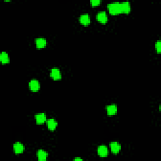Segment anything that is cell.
<instances>
[{"mask_svg": "<svg viewBox=\"0 0 161 161\" xmlns=\"http://www.w3.org/2000/svg\"><path fill=\"white\" fill-rule=\"evenodd\" d=\"M109 13L113 16L120 14H129L132 11L131 4L129 2H113L107 5Z\"/></svg>", "mask_w": 161, "mask_h": 161, "instance_id": "6da1fadb", "label": "cell"}, {"mask_svg": "<svg viewBox=\"0 0 161 161\" xmlns=\"http://www.w3.org/2000/svg\"><path fill=\"white\" fill-rule=\"evenodd\" d=\"M50 77L54 81H59L62 79L63 75L60 69L53 68L50 71Z\"/></svg>", "mask_w": 161, "mask_h": 161, "instance_id": "7a4b0ae2", "label": "cell"}, {"mask_svg": "<svg viewBox=\"0 0 161 161\" xmlns=\"http://www.w3.org/2000/svg\"><path fill=\"white\" fill-rule=\"evenodd\" d=\"M106 112L108 116H115L118 112V106L116 104H110L107 105L106 107Z\"/></svg>", "mask_w": 161, "mask_h": 161, "instance_id": "3957f363", "label": "cell"}, {"mask_svg": "<svg viewBox=\"0 0 161 161\" xmlns=\"http://www.w3.org/2000/svg\"><path fill=\"white\" fill-rule=\"evenodd\" d=\"M97 21L101 24H106L108 21V16L105 11H100L96 15Z\"/></svg>", "mask_w": 161, "mask_h": 161, "instance_id": "277c9868", "label": "cell"}, {"mask_svg": "<svg viewBox=\"0 0 161 161\" xmlns=\"http://www.w3.org/2000/svg\"><path fill=\"white\" fill-rule=\"evenodd\" d=\"M28 88L32 92H38L40 89V84L36 79H32L28 83Z\"/></svg>", "mask_w": 161, "mask_h": 161, "instance_id": "5b68a950", "label": "cell"}, {"mask_svg": "<svg viewBox=\"0 0 161 161\" xmlns=\"http://www.w3.org/2000/svg\"><path fill=\"white\" fill-rule=\"evenodd\" d=\"M78 21L80 24L84 27H87L91 23V18L88 13H83L79 16L78 18Z\"/></svg>", "mask_w": 161, "mask_h": 161, "instance_id": "8992f818", "label": "cell"}, {"mask_svg": "<svg viewBox=\"0 0 161 161\" xmlns=\"http://www.w3.org/2000/svg\"><path fill=\"white\" fill-rule=\"evenodd\" d=\"M47 127L49 131L53 132L56 130L58 126V121L54 118H49L47 119L46 121Z\"/></svg>", "mask_w": 161, "mask_h": 161, "instance_id": "52a82bcc", "label": "cell"}, {"mask_svg": "<svg viewBox=\"0 0 161 161\" xmlns=\"http://www.w3.org/2000/svg\"><path fill=\"white\" fill-rule=\"evenodd\" d=\"M98 155L101 157H106L109 154V150L107 146L104 145H101L98 147L97 148Z\"/></svg>", "mask_w": 161, "mask_h": 161, "instance_id": "ba28073f", "label": "cell"}, {"mask_svg": "<svg viewBox=\"0 0 161 161\" xmlns=\"http://www.w3.org/2000/svg\"><path fill=\"white\" fill-rule=\"evenodd\" d=\"M35 122L37 125H43L47 121V115L45 113H38L35 115Z\"/></svg>", "mask_w": 161, "mask_h": 161, "instance_id": "9c48e42d", "label": "cell"}, {"mask_svg": "<svg viewBox=\"0 0 161 161\" xmlns=\"http://www.w3.org/2000/svg\"><path fill=\"white\" fill-rule=\"evenodd\" d=\"M35 46L38 49L43 48L47 45V40L43 37H38L35 40Z\"/></svg>", "mask_w": 161, "mask_h": 161, "instance_id": "30bf717a", "label": "cell"}, {"mask_svg": "<svg viewBox=\"0 0 161 161\" xmlns=\"http://www.w3.org/2000/svg\"><path fill=\"white\" fill-rule=\"evenodd\" d=\"M13 151H14L15 153L21 154V153H23L24 150H25V147L22 143H21L20 142H17L13 144Z\"/></svg>", "mask_w": 161, "mask_h": 161, "instance_id": "8fae6325", "label": "cell"}, {"mask_svg": "<svg viewBox=\"0 0 161 161\" xmlns=\"http://www.w3.org/2000/svg\"><path fill=\"white\" fill-rule=\"evenodd\" d=\"M110 148L112 153L113 154H118L121 150V145L118 142H112L110 143Z\"/></svg>", "mask_w": 161, "mask_h": 161, "instance_id": "7c38bea8", "label": "cell"}, {"mask_svg": "<svg viewBox=\"0 0 161 161\" xmlns=\"http://www.w3.org/2000/svg\"><path fill=\"white\" fill-rule=\"evenodd\" d=\"M37 156L38 160L40 161L46 160L48 157V152L43 149H39L37 152Z\"/></svg>", "mask_w": 161, "mask_h": 161, "instance_id": "4fadbf2b", "label": "cell"}, {"mask_svg": "<svg viewBox=\"0 0 161 161\" xmlns=\"http://www.w3.org/2000/svg\"><path fill=\"white\" fill-rule=\"evenodd\" d=\"M0 61L3 64H7L10 63V58L7 52L3 51L0 53Z\"/></svg>", "mask_w": 161, "mask_h": 161, "instance_id": "5bb4252c", "label": "cell"}, {"mask_svg": "<svg viewBox=\"0 0 161 161\" xmlns=\"http://www.w3.org/2000/svg\"><path fill=\"white\" fill-rule=\"evenodd\" d=\"M155 51L156 52L159 54L161 52V42L160 40H157L155 43Z\"/></svg>", "mask_w": 161, "mask_h": 161, "instance_id": "9a60e30c", "label": "cell"}, {"mask_svg": "<svg viewBox=\"0 0 161 161\" xmlns=\"http://www.w3.org/2000/svg\"><path fill=\"white\" fill-rule=\"evenodd\" d=\"M89 3H90V5L92 7H96L99 6L101 4L102 1H100V0H91Z\"/></svg>", "mask_w": 161, "mask_h": 161, "instance_id": "2e32d148", "label": "cell"}, {"mask_svg": "<svg viewBox=\"0 0 161 161\" xmlns=\"http://www.w3.org/2000/svg\"><path fill=\"white\" fill-rule=\"evenodd\" d=\"M74 160H76V161H77V160H83V158H81V157H76V158H74Z\"/></svg>", "mask_w": 161, "mask_h": 161, "instance_id": "e0dca14e", "label": "cell"}]
</instances>
